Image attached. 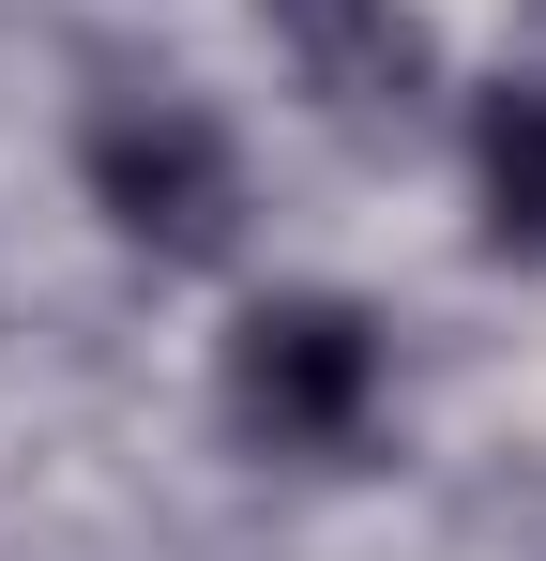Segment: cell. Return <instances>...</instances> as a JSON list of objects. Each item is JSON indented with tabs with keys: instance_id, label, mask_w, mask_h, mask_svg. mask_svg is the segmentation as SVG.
Here are the masks:
<instances>
[{
	"instance_id": "cell-1",
	"label": "cell",
	"mask_w": 546,
	"mask_h": 561,
	"mask_svg": "<svg viewBox=\"0 0 546 561\" xmlns=\"http://www.w3.org/2000/svg\"><path fill=\"white\" fill-rule=\"evenodd\" d=\"M228 425L259 456H350L379 425V319L334 288H288L228 334Z\"/></svg>"
},
{
	"instance_id": "cell-2",
	"label": "cell",
	"mask_w": 546,
	"mask_h": 561,
	"mask_svg": "<svg viewBox=\"0 0 546 561\" xmlns=\"http://www.w3.org/2000/svg\"><path fill=\"white\" fill-rule=\"evenodd\" d=\"M91 197H106V228L137 243V259H228L243 243V152H228V122L182 92H122L91 122Z\"/></svg>"
},
{
	"instance_id": "cell-3",
	"label": "cell",
	"mask_w": 546,
	"mask_h": 561,
	"mask_svg": "<svg viewBox=\"0 0 546 561\" xmlns=\"http://www.w3.org/2000/svg\"><path fill=\"white\" fill-rule=\"evenodd\" d=\"M273 46L319 92V122H350V137H410L441 92V46L410 0H273Z\"/></svg>"
},
{
	"instance_id": "cell-4",
	"label": "cell",
	"mask_w": 546,
	"mask_h": 561,
	"mask_svg": "<svg viewBox=\"0 0 546 561\" xmlns=\"http://www.w3.org/2000/svg\"><path fill=\"white\" fill-rule=\"evenodd\" d=\"M470 152H486V228H501V259H546V77L486 92Z\"/></svg>"
}]
</instances>
